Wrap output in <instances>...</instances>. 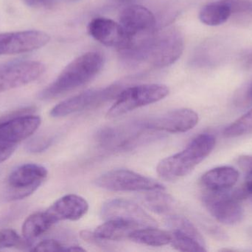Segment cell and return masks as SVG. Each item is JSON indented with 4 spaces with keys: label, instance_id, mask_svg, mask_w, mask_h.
Instances as JSON below:
<instances>
[{
    "label": "cell",
    "instance_id": "6da1fadb",
    "mask_svg": "<svg viewBox=\"0 0 252 252\" xmlns=\"http://www.w3.org/2000/svg\"><path fill=\"white\" fill-rule=\"evenodd\" d=\"M184 47L182 33L170 27L156 31L143 41L120 52L128 63H144L161 68L176 62L183 53Z\"/></svg>",
    "mask_w": 252,
    "mask_h": 252
},
{
    "label": "cell",
    "instance_id": "7a4b0ae2",
    "mask_svg": "<svg viewBox=\"0 0 252 252\" xmlns=\"http://www.w3.org/2000/svg\"><path fill=\"white\" fill-rule=\"evenodd\" d=\"M104 57L98 52H88L74 59L53 82L38 95L42 100H50L66 94L90 82L101 71Z\"/></svg>",
    "mask_w": 252,
    "mask_h": 252
},
{
    "label": "cell",
    "instance_id": "3957f363",
    "mask_svg": "<svg viewBox=\"0 0 252 252\" xmlns=\"http://www.w3.org/2000/svg\"><path fill=\"white\" fill-rule=\"evenodd\" d=\"M216 144V139L213 135H199L182 152L160 161L157 167V174L169 181H175L188 176L211 153Z\"/></svg>",
    "mask_w": 252,
    "mask_h": 252
},
{
    "label": "cell",
    "instance_id": "277c9868",
    "mask_svg": "<svg viewBox=\"0 0 252 252\" xmlns=\"http://www.w3.org/2000/svg\"><path fill=\"white\" fill-rule=\"evenodd\" d=\"M249 196L245 188L232 190H207L203 195V202L210 214L225 225L239 223L244 217L241 202Z\"/></svg>",
    "mask_w": 252,
    "mask_h": 252
},
{
    "label": "cell",
    "instance_id": "5b68a950",
    "mask_svg": "<svg viewBox=\"0 0 252 252\" xmlns=\"http://www.w3.org/2000/svg\"><path fill=\"white\" fill-rule=\"evenodd\" d=\"M168 94V87L164 84H147L128 87L117 96L116 102L108 111L107 116L116 118L141 107L158 102Z\"/></svg>",
    "mask_w": 252,
    "mask_h": 252
},
{
    "label": "cell",
    "instance_id": "8992f818",
    "mask_svg": "<svg viewBox=\"0 0 252 252\" xmlns=\"http://www.w3.org/2000/svg\"><path fill=\"white\" fill-rule=\"evenodd\" d=\"M47 175V169L39 164L19 166L11 172L6 180V199L18 201L30 196L44 183Z\"/></svg>",
    "mask_w": 252,
    "mask_h": 252
},
{
    "label": "cell",
    "instance_id": "52a82bcc",
    "mask_svg": "<svg viewBox=\"0 0 252 252\" xmlns=\"http://www.w3.org/2000/svg\"><path fill=\"white\" fill-rule=\"evenodd\" d=\"M32 110V108H23L0 118V144L17 146L38 130L41 118L28 114Z\"/></svg>",
    "mask_w": 252,
    "mask_h": 252
},
{
    "label": "cell",
    "instance_id": "ba28073f",
    "mask_svg": "<svg viewBox=\"0 0 252 252\" xmlns=\"http://www.w3.org/2000/svg\"><path fill=\"white\" fill-rule=\"evenodd\" d=\"M97 186L115 192H149L164 190L159 182L128 170L106 172L95 180Z\"/></svg>",
    "mask_w": 252,
    "mask_h": 252
},
{
    "label": "cell",
    "instance_id": "9c48e42d",
    "mask_svg": "<svg viewBox=\"0 0 252 252\" xmlns=\"http://www.w3.org/2000/svg\"><path fill=\"white\" fill-rule=\"evenodd\" d=\"M121 88L120 84H112L104 88L83 92L55 106L50 111V115L53 118H59L97 108L115 96H118Z\"/></svg>",
    "mask_w": 252,
    "mask_h": 252
},
{
    "label": "cell",
    "instance_id": "30bf717a",
    "mask_svg": "<svg viewBox=\"0 0 252 252\" xmlns=\"http://www.w3.org/2000/svg\"><path fill=\"white\" fill-rule=\"evenodd\" d=\"M154 131L142 128L137 121L116 127L102 129L97 139L104 147L115 150H126L151 139Z\"/></svg>",
    "mask_w": 252,
    "mask_h": 252
},
{
    "label": "cell",
    "instance_id": "8fae6325",
    "mask_svg": "<svg viewBox=\"0 0 252 252\" xmlns=\"http://www.w3.org/2000/svg\"><path fill=\"white\" fill-rule=\"evenodd\" d=\"M120 24L130 41L127 48L143 41L157 31V19L154 13L139 4H133L124 9L120 16Z\"/></svg>",
    "mask_w": 252,
    "mask_h": 252
},
{
    "label": "cell",
    "instance_id": "7c38bea8",
    "mask_svg": "<svg viewBox=\"0 0 252 252\" xmlns=\"http://www.w3.org/2000/svg\"><path fill=\"white\" fill-rule=\"evenodd\" d=\"M137 121L142 128L149 131L185 133L197 125L198 115L192 109H179Z\"/></svg>",
    "mask_w": 252,
    "mask_h": 252
},
{
    "label": "cell",
    "instance_id": "4fadbf2b",
    "mask_svg": "<svg viewBox=\"0 0 252 252\" xmlns=\"http://www.w3.org/2000/svg\"><path fill=\"white\" fill-rule=\"evenodd\" d=\"M44 64L19 61L0 65V93L23 87L38 79L45 72Z\"/></svg>",
    "mask_w": 252,
    "mask_h": 252
},
{
    "label": "cell",
    "instance_id": "5bb4252c",
    "mask_svg": "<svg viewBox=\"0 0 252 252\" xmlns=\"http://www.w3.org/2000/svg\"><path fill=\"white\" fill-rule=\"evenodd\" d=\"M100 215L103 220H121L138 227H157V223L137 204L125 199L106 201L102 206Z\"/></svg>",
    "mask_w": 252,
    "mask_h": 252
},
{
    "label": "cell",
    "instance_id": "9a60e30c",
    "mask_svg": "<svg viewBox=\"0 0 252 252\" xmlns=\"http://www.w3.org/2000/svg\"><path fill=\"white\" fill-rule=\"evenodd\" d=\"M44 31H23L0 34V55L20 54L38 50L50 41Z\"/></svg>",
    "mask_w": 252,
    "mask_h": 252
},
{
    "label": "cell",
    "instance_id": "2e32d148",
    "mask_svg": "<svg viewBox=\"0 0 252 252\" xmlns=\"http://www.w3.org/2000/svg\"><path fill=\"white\" fill-rule=\"evenodd\" d=\"M88 32L99 42L118 48L120 51L127 48L130 42L121 24L108 18L93 19L89 24Z\"/></svg>",
    "mask_w": 252,
    "mask_h": 252
},
{
    "label": "cell",
    "instance_id": "e0dca14e",
    "mask_svg": "<svg viewBox=\"0 0 252 252\" xmlns=\"http://www.w3.org/2000/svg\"><path fill=\"white\" fill-rule=\"evenodd\" d=\"M89 210V204L84 198L77 195H67L59 198L46 213L53 223L62 220H78Z\"/></svg>",
    "mask_w": 252,
    "mask_h": 252
},
{
    "label": "cell",
    "instance_id": "ac0fdd59",
    "mask_svg": "<svg viewBox=\"0 0 252 252\" xmlns=\"http://www.w3.org/2000/svg\"><path fill=\"white\" fill-rule=\"evenodd\" d=\"M239 172L232 167H219L203 175L201 182L207 190H226L232 189L239 179Z\"/></svg>",
    "mask_w": 252,
    "mask_h": 252
},
{
    "label": "cell",
    "instance_id": "d6986e66",
    "mask_svg": "<svg viewBox=\"0 0 252 252\" xmlns=\"http://www.w3.org/2000/svg\"><path fill=\"white\" fill-rule=\"evenodd\" d=\"M136 225L121 220H105V223L95 229L93 235L99 241H124L129 239L136 229Z\"/></svg>",
    "mask_w": 252,
    "mask_h": 252
},
{
    "label": "cell",
    "instance_id": "ffe728a7",
    "mask_svg": "<svg viewBox=\"0 0 252 252\" xmlns=\"http://www.w3.org/2000/svg\"><path fill=\"white\" fill-rule=\"evenodd\" d=\"M232 14L229 0H219L204 6L200 11L199 19L209 26H218L225 23Z\"/></svg>",
    "mask_w": 252,
    "mask_h": 252
},
{
    "label": "cell",
    "instance_id": "44dd1931",
    "mask_svg": "<svg viewBox=\"0 0 252 252\" xmlns=\"http://www.w3.org/2000/svg\"><path fill=\"white\" fill-rule=\"evenodd\" d=\"M129 240L150 247H163L170 244L172 235L157 227L139 228L130 235Z\"/></svg>",
    "mask_w": 252,
    "mask_h": 252
},
{
    "label": "cell",
    "instance_id": "7402d4cb",
    "mask_svg": "<svg viewBox=\"0 0 252 252\" xmlns=\"http://www.w3.org/2000/svg\"><path fill=\"white\" fill-rule=\"evenodd\" d=\"M48 215L38 213L30 216L22 225V235L27 241L36 239L47 232L54 225Z\"/></svg>",
    "mask_w": 252,
    "mask_h": 252
},
{
    "label": "cell",
    "instance_id": "603a6c76",
    "mask_svg": "<svg viewBox=\"0 0 252 252\" xmlns=\"http://www.w3.org/2000/svg\"><path fill=\"white\" fill-rule=\"evenodd\" d=\"M220 57V46L218 41H207L201 44L194 52L189 63L195 68L214 66Z\"/></svg>",
    "mask_w": 252,
    "mask_h": 252
},
{
    "label": "cell",
    "instance_id": "cb8c5ba5",
    "mask_svg": "<svg viewBox=\"0 0 252 252\" xmlns=\"http://www.w3.org/2000/svg\"><path fill=\"white\" fill-rule=\"evenodd\" d=\"M164 190L149 191L142 198L145 205L154 213L164 214L169 213L173 207V200Z\"/></svg>",
    "mask_w": 252,
    "mask_h": 252
},
{
    "label": "cell",
    "instance_id": "d4e9b609",
    "mask_svg": "<svg viewBox=\"0 0 252 252\" xmlns=\"http://www.w3.org/2000/svg\"><path fill=\"white\" fill-rule=\"evenodd\" d=\"M170 233L172 235L170 244L176 250L189 252H207L205 242L179 232H170Z\"/></svg>",
    "mask_w": 252,
    "mask_h": 252
},
{
    "label": "cell",
    "instance_id": "484cf974",
    "mask_svg": "<svg viewBox=\"0 0 252 252\" xmlns=\"http://www.w3.org/2000/svg\"><path fill=\"white\" fill-rule=\"evenodd\" d=\"M166 224L167 227L170 228V232H179L184 235H189L204 242L202 235L186 217L179 216H170L166 220Z\"/></svg>",
    "mask_w": 252,
    "mask_h": 252
},
{
    "label": "cell",
    "instance_id": "4316f807",
    "mask_svg": "<svg viewBox=\"0 0 252 252\" xmlns=\"http://www.w3.org/2000/svg\"><path fill=\"white\" fill-rule=\"evenodd\" d=\"M252 132V109L226 127L223 135L226 138H236Z\"/></svg>",
    "mask_w": 252,
    "mask_h": 252
},
{
    "label": "cell",
    "instance_id": "83f0119b",
    "mask_svg": "<svg viewBox=\"0 0 252 252\" xmlns=\"http://www.w3.org/2000/svg\"><path fill=\"white\" fill-rule=\"evenodd\" d=\"M31 245V242L21 238L14 230L4 229L0 230V250L16 248L25 250Z\"/></svg>",
    "mask_w": 252,
    "mask_h": 252
},
{
    "label": "cell",
    "instance_id": "f1b7e54d",
    "mask_svg": "<svg viewBox=\"0 0 252 252\" xmlns=\"http://www.w3.org/2000/svg\"><path fill=\"white\" fill-rule=\"evenodd\" d=\"M70 246H65L55 240L41 241L32 250L34 252H69Z\"/></svg>",
    "mask_w": 252,
    "mask_h": 252
},
{
    "label": "cell",
    "instance_id": "f546056e",
    "mask_svg": "<svg viewBox=\"0 0 252 252\" xmlns=\"http://www.w3.org/2000/svg\"><path fill=\"white\" fill-rule=\"evenodd\" d=\"M52 140L44 137L31 139L27 144L26 148L31 152H40L45 150L51 144Z\"/></svg>",
    "mask_w": 252,
    "mask_h": 252
},
{
    "label": "cell",
    "instance_id": "4dcf8cb0",
    "mask_svg": "<svg viewBox=\"0 0 252 252\" xmlns=\"http://www.w3.org/2000/svg\"><path fill=\"white\" fill-rule=\"evenodd\" d=\"M232 13H248L252 12V1L250 0H229Z\"/></svg>",
    "mask_w": 252,
    "mask_h": 252
},
{
    "label": "cell",
    "instance_id": "1f68e13d",
    "mask_svg": "<svg viewBox=\"0 0 252 252\" xmlns=\"http://www.w3.org/2000/svg\"><path fill=\"white\" fill-rule=\"evenodd\" d=\"M16 145L1 144H0V164L8 159L16 150Z\"/></svg>",
    "mask_w": 252,
    "mask_h": 252
},
{
    "label": "cell",
    "instance_id": "d6a6232c",
    "mask_svg": "<svg viewBox=\"0 0 252 252\" xmlns=\"http://www.w3.org/2000/svg\"><path fill=\"white\" fill-rule=\"evenodd\" d=\"M238 164L241 168L246 171L252 170V155H243L238 160Z\"/></svg>",
    "mask_w": 252,
    "mask_h": 252
},
{
    "label": "cell",
    "instance_id": "836d02e7",
    "mask_svg": "<svg viewBox=\"0 0 252 252\" xmlns=\"http://www.w3.org/2000/svg\"><path fill=\"white\" fill-rule=\"evenodd\" d=\"M244 188H245L247 192H248L249 195H252V170L248 171Z\"/></svg>",
    "mask_w": 252,
    "mask_h": 252
},
{
    "label": "cell",
    "instance_id": "e575fe53",
    "mask_svg": "<svg viewBox=\"0 0 252 252\" xmlns=\"http://www.w3.org/2000/svg\"><path fill=\"white\" fill-rule=\"evenodd\" d=\"M244 103L246 105H251L252 104V84L247 87L244 98Z\"/></svg>",
    "mask_w": 252,
    "mask_h": 252
},
{
    "label": "cell",
    "instance_id": "d590c367",
    "mask_svg": "<svg viewBox=\"0 0 252 252\" xmlns=\"http://www.w3.org/2000/svg\"><path fill=\"white\" fill-rule=\"evenodd\" d=\"M243 62H244L245 66L252 67V51L244 55V58H243Z\"/></svg>",
    "mask_w": 252,
    "mask_h": 252
},
{
    "label": "cell",
    "instance_id": "8d00e7d4",
    "mask_svg": "<svg viewBox=\"0 0 252 252\" xmlns=\"http://www.w3.org/2000/svg\"><path fill=\"white\" fill-rule=\"evenodd\" d=\"M27 2L30 4V5H35L37 0H26Z\"/></svg>",
    "mask_w": 252,
    "mask_h": 252
},
{
    "label": "cell",
    "instance_id": "74e56055",
    "mask_svg": "<svg viewBox=\"0 0 252 252\" xmlns=\"http://www.w3.org/2000/svg\"><path fill=\"white\" fill-rule=\"evenodd\" d=\"M62 1H65V2H75V1H78L80 0H62Z\"/></svg>",
    "mask_w": 252,
    "mask_h": 252
},
{
    "label": "cell",
    "instance_id": "f35d334b",
    "mask_svg": "<svg viewBox=\"0 0 252 252\" xmlns=\"http://www.w3.org/2000/svg\"><path fill=\"white\" fill-rule=\"evenodd\" d=\"M118 1H124V2H126V1H130V0H118Z\"/></svg>",
    "mask_w": 252,
    "mask_h": 252
}]
</instances>
